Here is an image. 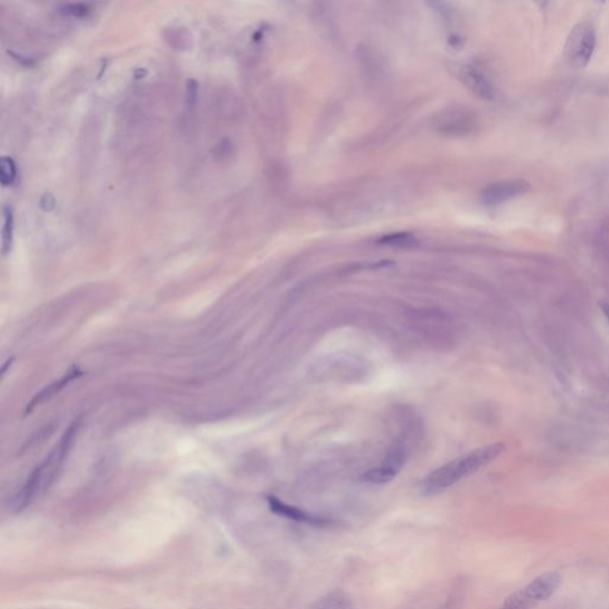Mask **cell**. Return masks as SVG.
I'll return each instance as SVG.
<instances>
[{"label": "cell", "mask_w": 609, "mask_h": 609, "mask_svg": "<svg viewBox=\"0 0 609 609\" xmlns=\"http://www.w3.org/2000/svg\"><path fill=\"white\" fill-rule=\"evenodd\" d=\"M313 609H353V607L344 594L335 592L320 599Z\"/></svg>", "instance_id": "obj_12"}, {"label": "cell", "mask_w": 609, "mask_h": 609, "mask_svg": "<svg viewBox=\"0 0 609 609\" xmlns=\"http://www.w3.org/2000/svg\"><path fill=\"white\" fill-rule=\"evenodd\" d=\"M462 78L469 89L482 99L489 100L495 97L494 87L490 82V80L477 67L472 66V65L464 66L463 71H462Z\"/></svg>", "instance_id": "obj_9"}, {"label": "cell", "mask_w": 609, "mask_h": 609, "mask_svg": "<svg viewBox=\"0 0 609 609\" xmlns=\"http://www.w3.org/2000/svg\"><path fill=\"white\" fill-rule=\"evenodd\" d=\"M267 501H268L270 511L275 513L276 516H280V517L286 518V519L296 521V522H302V524H306V525L320 526V527L322 526L331 525V520L330 519L319 517V516H315V514H312V513L306 512V511L300 509V508L294 507L291 505L283 502V501L278 499L276 496H273V495H269L267 498Z\"/></svg>", "instance_id": "obj_8"}, {"label": "cell", "mask_w": 609, "mask_h": 609, "mask_svg": "<svg viewBox=\"0 0 609 609\" xmlns=\"http://www.w3.org/2000/svg\"><path fill=\"white\" fill-rule=\"evenodd\" d=\"M186 99H187V107H193L198 98V85L195 80H188L187 84V92H186Z\"/></svg>", "instance_id": "obj_16"}, {"label": "cell", "mask_w": 609, "mask_h": 609, "mask_svg": "<svg viewBox=\"0 0 609 609\" xmlns=\"http://www.w3.org/2000/svg\"><path fill=\"white\" fill-rule=\"evenodd\" d=\"M505 450L503 443H494L489 445L482 446L476 450L469 452L467 455L461 456L458 458L450 461L442 467L430 472L428 476L420 483L421 494L425 496L438 495L455 486L456 483L464 480L465 477L475 474L477 470L499 457Z\"/></svg>", "instance_id": "obj_1"}, {"label": "cell", "mask_w": 609, "mask_h": 609, "mask_svg": "<svg viewBox=\"0 0 609 609\" xmlns=\"http://www.w3.org/2000/svg\"><path fill=\"white\" fill-rule=\"evenodd\" d=\"M76 431H78V424L71 425L49 457L31 472L22 489L19 490L17 494L14 495V499L11 500L10 507L12 512H22L37 496H40L43 491L48 489L55 477L58 476V470L61 469L63 461L66 458Z\"/></svg>", "instance_id": "obj_2"}, {"label": "cell", "mask_w": 609, "mask_h": 609, "mask_svg": "<svg viewBox=\"0 0 609 609\" xmlns=\"http://www.w3.org/2000/svg\"><path fill=\"white\" fill-rule=\"evenodd\" d=\"M415 242V239L410 234H395L386 236L381 239L380 243L390 247H411Z\"/></svg>", "instance_id": "obj_14"}, {"label": "cell", "mask_w": 609, "mask_h": 609, "mask_svg": "<svg viewBox=\"0 0 609 609\" xmlns=\"http://www.w3.org/2000/svg\"><path fill=\"white\" fill-rule=\"evenodd\" d=\"M562 583L557 571H546L529 583L526 587L513 593L505 600L500 609H532L550 599Z\"/></svg>", "instance_id": "obj_3"}, {"label": "cell", "mask_w": 609, "mask_h": 609, "mask_svg": "<svg viewBox=\"0 0 609 609\" xmlns=\"http://www.w3.org/2000/svg\"><path fill=\"white\" fill-rule=\"evenodd\" d=\"M81 375V371L78 369V368H74V369H71L67 375L63 376L61 380H58V382H55V384H50L48 386L45 390H42L40 394H37L35 397H34V400L31 401L30 407H29V410H31L32 407L36 406V405H38L40 402L43 401L45 399H48V397H52L55 394L58 393V390L60 389L63 388L65 386L69 384L71 380H74L76 377H79Z\"/></svg>", "instance_id": "obj_10"}, {"label": "cell", "mask_w": 609, "mask_h": 609, "mask_svg": "<svg viewBox=\"0 0 609 609\" xmlns=\"http://www.w3.org/2000/svg\"><path fill=\"white\" fill-rule=\"evenodd\" d=\"M406 446L397 444L390 447L382 463L375 468L369 469L363 475V481L371 485H384L392 481L401 472L407 461Z\"/></svg>", "instance_id": "obj_5"}, {"label": "cell", "mask_w": 609, "mask_h": 609, "mask_svg": "<svg viewBox=\"0 0 609 609\" xmlns=\"http://www.w3.org/2000/svg\"><path fill=\"white\" fill-rule=\"evenodd\" d=\"M600 306L602 312L605 313L606 318H607V320H608L609 322V304H607V302H602Z\"/></svg>", "instance_id": "obj_17"}, {"label": "cell", "mask_w": 609, "mask_h": 609, "mask_svg": "<svg viewBox=\"0 0 609 609\" xmlns=\"http://www.w3.org/2000/svg\"><path fill=\"white\" fill-rule=\"evenodd\" d=\"M62 11L66 14H73L76 17H82L89 14V6L85 4H66L63 5Z\"/></svg>", "instance_id": "obj_15"}, {"label": "cell", "mask_w": 609, "mask_h": 609, "mask_svg": "<svg viewBox=\"0 0 609 609\" xmlns=\"http://www.w3.org/2000/svg\"><path fill=\"white\" fill-rule=\"evenodd\" d=\"M595 47L594 27L589 23H579L570 32L565 45V55L573 66L583 68L592 60Z\"/></svg>", "instance_id": "obj_4"}, {"label": "cell", "mask_w": 609, "mask_h": 609, "mask_svg": "<svg viewBox=\"0 0 609 609\" xmlns=\"http://www.w3.org/2000/svg\"><path fill=\"white\" fill-rule=\"evenodd\" d=\"M14 239V212L9 205L3 208V229H1V252L8 255L12 247Z\"/></svg>", "instance_id": "obj_11"}, {"label": "cell", "mask_w": 609, "mask_h": 609, "mask_svg": "<svg viewBox=\"0 0 609 609\" xmlns=\"http://www.w3.org/2000/svg\"><path fill=\"white\" fill-rule=\"evenodd\" d=\"M434 128L445 135H468L476 126V118L472 112L461 107H449L436 115Z\"/></svg>", "instance_id": "obj_6"}, {"label": "cell", "mask_w": 609, "mask_h": 609, "mask_svg": "<svg viewBox=\"0 0 609 609\" xmlns=\"http://www.w3.org/2000/svg\"><path fill=\"white\" fill-rule=\"evenodd\" d=\"M530 190L531 185L525 180H505L491 184L485 188L482 192L481 200L487 206H495L525 195Z\"/></svg>", "instance_id": "obj_7"}, {"label": "cell", "mask_w": 609, "mask_h": 609, "mask_svg": "<svg viewBox=\"0 0 609 609\" xmlns=\"http://www.w3.org/2000/svg\"><path fill=\"white\" fill-rule=\"evenodd\" d=\"M17 177V168L14 159L10 156L0 159V181L4 186L12 185Z\"/></svg>", "instance_id": "obj_13"}]
</instances>
